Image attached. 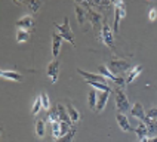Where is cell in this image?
<instances>
[{"label":"cell","instance_id":"1","mask_svg":"<svg viewBox=\"0 0 157 142\" xmlns=\"http://www.w3.org/2000/svg\"><path fill=\"white\" fill-rule=\"evenodd\" d=\"M53 25H55V28H56V33L61 36L64 40L70 42V43L76 47V40H74V34H73V31H71L68 18H64V22H62V24H56V22H53Z\"/></svg>","mask_w":157,"mask_h":142},{"label":"cell","instance_id":"2","mask_svg":"<svg viewBox=\"0 0 157 142\" xmlns=\"http://www.w3.org/2000/svg\"><path fill=\"white\" fill-rule=\"evenodd\" d=\"M114 8V21H113V30L116 33H119V27H120V21L126 17V3L122 0H116L113 2Z\"/></svg>","mask_w":157,"mask_h":142},{"label":"cell","instance_id":"3","mask_svg":"<svg viewBox=\"0 0 157 142\" xmlns=\"http://www.w3.org/2000/svg\"><path fill=\"white\" fill-rule=\"evenodd\" d=\"M83 8H85V10L87 12V15H89V18H90V22H92V25H94V30L101 33L102 25H104V22H102V15L98 13L96 10H94L89 3H83Z\"/></svg>","mask_w":157,"mask_h":142},{"label":"cell","instance_id":"4","mask_svg":"<svg viewBox=\"0 0 157 142\" xmlns=\"http://www.w3.org/2000/svg\"><path fill=\"white\" fill-rule=\"evenodd\" d=\"M116 108L119 110V113L124 114L126 111L131 110V104H129V99L126 96L124 90L123 89H116Z\"/></svg>","mask_w":157,"mask_h":142},{"label":"cell","instance_id":"5","mask_svg":"<svg viewBox=\"0 0 157 142\" xmlns=\"http://www.w3.org/2000/svg\"><path fill=\"white\" fill-rule=\"evenodd\" d=\"M98 73L101 74V76H104L105 79H108L110 81H113V83H116L117 86H124L126 84V80L123 79V77H120V76H116L113 71L110 70L107 65H99L98 67Z\"/></svg>","mask_w":157,"mask_h":142},{"label":"cell","instance_id":"6","mask_svg":"<svg viewBox=\"0 0 157 142\" xmlns=\"http://www.w3.org/2000/svg\"><path fill=\"white\" fill-rule=\"evenodd\" d=\"M101 42L105 44V46H108L110 49H114V36H113V30H111V27L108 25L107 22H104V25H102V30H101Z\"/></svg>","mask_w":157,"mask_h":142},{"label":"cell","instance_id":"7","mask_svg":"<svg viewBox=\"0 0 157 142\" xmlns=\"http://www.w3.org/2000/svg\"><path fill=\"white\" fill-rule=\"evenodd\" d=\"M77 73L83 77V79H86L87 81H98V83H104V84H108V86H110V80L105 79L104 76H101V74L87 73V71H83L82 68H77Z\"/></svg>","mask_w":157,"mask_h":142},{"label":"cell","instance_id":"8","mask_svg":"<svg viewBox=\"0 0 157 142\" xmlns=\"http://www.w3.org/2000/svg\"><path fill=\"white\" fill-rule=\"evenodd\" d=\"M59 61L58 59H53L51 64H48V68H46V71H48V76H49V79H51V81L52 83H56V80H58V77H59Z\"/></svg>","mask_w":157,"mask_h":142},{"label":"cell","instance_id":"9","mask_svg":"<svg viewBox=\"0 0 157 142\" xmlns=\"http://www.w3.org/2000/svg\"><path fill=\"white\" fill-rule=\"evenodd\" d=\"M108 68L113 71V73H124V71H129V64L123 59H114V61L110 62Z\"/></svg>","mask_w":157,"mask_h":142},{"label":"cell","instance_id":"10","mask_svg":"<svg viewBox=\"0 0 157 142\" xmlns=\"http://www.w3.org/2000/svg\"><path fill=\"white\" fill-rule=\"evenodd\" d=\"M17 27L18 30H31L34 27V18L31 15H24L22 18H19L17 21Z\"/></svg>","mask_w":157,"mask_h":142},{"label":"cell","instance_id":"11","mask_svg":"<svg viewBox=\"0 0 157 142\" xmlns=\"http://www.w3.org/2000/svg\"><path fill=\"white\" fill-rule=\"evenodd\" d=\"M131 115L132 117H135V118H138V120H145V117H147V113H145V110H144V106L141 102H135L131 108Z\"/></svg>","mask_w":157,"mask_h":142},{"label":"cell","instance_id":"12","mask_svg":"<svg viewBox=\"0 0 157 142\" xmlns=\"http://www.w3.org/2000/svg\"><path fill=\"white\" fill-rule=\"evenodd\" d=\"M55 111H56V114H58V118H59V121H64V123L67 124H73V121H71V118L68 117V113H67V106L61 105V104H56V106H55Z\"/></svg>","mask_w":157,"mask_h":142},{"label":"cell","instance_id":"13","mask_svg":"<svg viewBox=\"0 0 157 142\" xmlns=\"http://www.w3.org/2000/svg\"><path fill=\"white\" fill-rule=\"evenodd\" d=\"M62 40H64V39H62L56 31L52 34V56L53 58H56V56L59 55V50H61V46H62Z\"/></svg>","mask_w":157,"mask_h":142},{"label":"cell","instance_id":"14","mask_svg":"<svg viewBox=\"0 0 157 142\" xmlns=\"http://www.w3.org/2000/svg\"><path fill=\"white\" fill-rule=\"evenodd\" d=\"M116 120H117V124H119V127L122 129L123 132H131L132 127H131V121L128 120V117L122 113H117L116 115Z\"/></svg>","mask_w":157,"mask_h":142},{"label":"cell","instance_id":"15","mask_svg":"<svg viewBox=\"0 0 157 142\" xmlns=\"http://www.w3.org/2000/svg\"><path fill=\"white\" fill-rule=\"evenodd\" d=\"M108 96H110V92H99L98 93V102H96V113H101L105 108L107 102H108Z\"/></svg>","mask_w":157,"mask_h":142},{"label":"cell","instance_id":"16","mask_svg":"<svg viewBox=\"0 0 157 142\" xmlns=\"http://www.w3.org/2000/svg\"><path fill=\"white\" fill-rule=\"evenodd\" d=\"M141 73H142V65H135V67H132L131 70L128 71V77H126V84H131L133 80L136 79L138 76H140Z\"/></svg>","mask_w":157,"mask_h":142},{"label":"cell","instance_id":"17","mask_svg":"<svg viewBox=\"0 0 157 142\" xmlns=\"http://www.w3.org/2000/svg\"><path fill=\"white\" fill-rule=\"evenodd\" d=\"M135 133H136V136H138L140 141H144V139H148L150 138V130H148V127L145 126L144 121L138 124V127L135 129Z\"/></svg>","mask_w":157,"mask_h":142},{"label":"cell","instance_id":"18","mask_svg":"<svg viewBox=\"0 0 157 142\" xmlns=\"http://www.w3.org/2000/svg\"><path fill=\"white\" fill-rule=\"evenodd\" d=\"M0 74H2V77H3V79L12 80V81H21V80H22V76H21L18 71L2 70V71H0Z\"/></svg>","mask_w":157,"mask_h":142},{"label":"cell","instance_id":"19","mask_svg":"<svg viewBox=\"0 0 157 142\" xmlns=\"http://www.w3.org/2000/svg\"><path fill=\"white\" fill-rule=\"evenodd\" d=\"M74 8H76V18H77V22L78 24H83L85 21H86V10L83 6H80L78 3L74 5Z\"/></svg>","mask_w":157,"mask_h":142},{"label":"cell","instance_id":"20","mask_svg":"<svg viewBox=\"0 0 157 142\" xmlns=\"http://www.w3.org/2000/svg\"><path fill=\"white\" fill-rule=\"evenodd\" d=\"M67 113H68V117L71 118V121H73V124H76L80 120V113H78L77 110L74 108V105H67Z\"/></svg>","mask_w":157,"mask_h":142},{"label":"cell","instance_id":"21","mask_svg":"<svg viewBox=\"0 0 157 142\" xmlns=\"http://www.w3.org/2000/svg\"><path fill=\"white\" fill-rule=\"evenodd\" d=\"M96 102H98V93H96V90H90V92L87 93V104H89V108H90V110H95Z\"/></svg>","mask_w":157,"mask_h":142},{"label":"cell","instance_id":"22","mask_svg":"<svg viewBox=\"0 0 157 142\" xmlns=\"http://www.w3.org/2000/svg\"><path fill=\"white\" fill-rule=\"evenodd\" d=\"M44 132H46L44 120H37V121H36V135H37L39 138H43Z\"/></svg>","mask_w":157,"mask_h":142},{"label":"cell","instance_id":"23","mask_svg":"<svg viewBox=\"0 0 157 142\" xmlns=\"http://www.w3.org/2000/svg\"><path fill=\"white\" fill-rule=\"evenodd\" d=\"M51 127H52V135H53V138L59 139V138L62 136L61 121H55V123H52V124H51Z\"/></svg>","mask_w":157,"mask_h":142},{"label":"cell","instance_id":"24","mask_svg":"<svg viewBox=\"0 0 157 142\" xmlns=\"http://www.w3.org/2000/svg\"><path fill=\"white\" fill-rule=\"evenodd\" d=\"M28 39H30V31H27V30H18L17 31V42L18 43L27 42Z\"/></svg>","mask_w":157,"mask_h":142},{"label":"cell","instance_id":"25","mask_svg":"<svg viewBox=\"0 0 157 142\" xmlns=\"http://www.w3.org/2000/svg\"><path fill=\"white\" fill-rule=\"evenodd\" d=\"M43 108V105H42V99H40V95L36 98V101L33 102V108H31V114L33 115H37L39 113H40V110Z\"/></svg>","mask_w":157,"mask_h":142},{"label":"cell","instance_id":"26","mask_svg":"<svg viewBox=\"0 0 157 142\" xmlns=\"http://www.w3.org/2000/svg\"><path fill=\"white\" fill-rule=\"evenodd\" d=\"M74 136H76V129L73 127L70 132L67 133V135H64V136H61L56 142H73L74 141Z\"/></svg>","mask_w":157,"mask_h":142},{"label":"cell","instance_id":"27","mask_svg":"<svg viewBox=\"0 0 157 142\" xmlns=\"http://www.w3.org/2000/svg\"><path fill=\"white\" fill-rule=\"evenodd\" d=\"M40 99H42V105H43L44 110L46 111H51V101H49V98H48V95L44 92L40 93Z\"/></svg>","mask_w":157,"mask_h":142},{"label":"cell","instance_id":"28","mask_svg":"<svg viewBox=\"0 0 157 142\" xmlns=\"http://www.w3.org/2000/svg\"><path fill=\"white\" fill-rule=\"evenodd\" d=\"M24 5L31 9V12H33V13H36V12L40 9V6H42V2H25Z\"/></svg>","mask_w":157,"mask_h":142},{"label":"cell","instance_id":"29","mask_svg":"<svg viewBox=\"0 0 157 142\" xmlns=\"http://www.w3.org/2000/svg\"><path fill=\"white\" fill-rule=\"evenodd\" d=\"M55 121H59V118H58V114H56V111L55 110H51V111H48V123H55Z\"/></svg>","mask_w":157,"mask_h":142},{"label":"cell","instance_id":"30","mask_svg":"<svg viewBox=\"0 0 157 142\" xmlns=\"http://www.w3.org/2000/svg\"><path fill=\"white\" fill-rule=\"evenodd\" d=\"M144 123H145V126L148 127L150 133H151V132H157V123H156V121H153V120H150V118H147V117H145Z\"/></svg>","mask_w":157,"mask_h":142},{"label":"cell","instance_id":"31","mask_svg":"<svg viewBox=\"0 0 157 142\" xmlns=\"http://www.w3.org/2000/svg\"><path fill=\"white\" fill-rule=\"evenodd\" d=\"M147 118H150V120H153V121L157 123V106L151 108L148 113H147Z\"/></svg>","mask_w":157,"mask_h":142},{"label":"cell","instance_id":"32","mask_svg":"<svg viewBox=\"0 0 157 142\" xmlns=\"http://www.w3.org/2000/svg\"><path fill=\"white\" fill-rule=\"evenodd\" d=\"M156 18H157V9H150V12H148V19L150 21H156Z\"/></svg>","mask_w":157,"mask_h":142},{"label":"cell","instance_id":"33","mask_svg":"<svg viewBox=\"0 0 157 142\" xmlns=\"http://www.w3.org/2000/svg\"><path fill=\"white\" fill-rule=\"evenodd\" d=\"M53 142H56V141H53Z\"/></svg>","mask_w":157,"mask_h":142}]
</instances>
